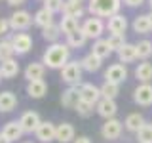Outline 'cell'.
I'll use <instances>...</instances> for the list:
<instances>
[{
    "label": "cell",
    "instance_id": "33",
    "mask_svg": "<svg viewBox=\"0 0 152 143\" xmlns=\"http://www.w3.org/2000/svg\"><path fill=\"white\" fill-rule=\"evenodd\" d=\"M13 55H15V52H13L12 40H10V38H2V40H0V63L12 59Z\"/></svg>",
    "mask_w": 152,
    "mask_h": 143
},
{
    "label": "cell",
    "instance_id": "31",
    "mask_svg": "<svg viewBox=\"0 0 152 143\" xmlns=\"http://www.w3.org/2000/svg\"><path fill=\"white\" fill-rule=\"evenodd\" d=\"M61 35H63V32H61V29H59V23H53V25L42 29V38H44L46 42H50V44H57Z\"/></svg>",
    "mask_w": 152,
    "mask_h": 143
},
{
    "label": "cell",
    "instance_id": "13",
    "mask_svg": "<svg viewBox=\"0 0 152 143\" xmlns=\"http://www.w3.org/2000/svg\"><path fill=\"white\" fill-rule=\"evenodd\" d=\"M55 130H57V126L53 122L42 120V124L38 126L34 136H36V139L40 143H50V141H55Z\"/></svg>",
    "mask_w": 152,
    "mask_h": 143
},
{
    "label": "cell",
    "instance_id": "24",
    "mask_svg": "<svg viewBox=\"0 0 152 143\" xmlns=\"http://www.w3.org/2000/svg\"><path fill=\"white\" fill-rule=\"evenodd\" d=\"M80 63H82V69L86 73H97V71L101 69V65H103V59L97 57V55H93L91 52H89V54H86L82 59H80Z\"/></svg>",
    "mask_w": 152,
    "mask_h": 143
},
{
    "label": "cell",
    "instance_id": "39",
    "mask_svg": "<svg viewBox=\"0 0 152 143\" xmlns=\"http://www.w3.org/2000/svg\"><path fill=\"white\" fill-rule=\"evenodd\" d=\"M63 4H65V0H44V8L50 10L53 15H55V13H61Z\"/></svg>",
    "mask_w": 152,
    "mask_h": 143
},
{
    "label": "cell",
    "instance_id": "14",
    "mask_svg": "<svg viewBox=\"0 0 152 143\" xmlns=\"http://www.w3.org/2000/svg\"><path fill=\"white\" fill-rule=\"evenodd\" d=\"M76 139V130L70 122H61L57 124V130H55V141L59 143H70Z\"/></svg>",
    "mask_w": 152,
    "mask_h": 143
},
{
    "label": "cell",
    "instance_id": "11",
    "mask_svg": "<svg viewBox=\"0 0 152 143\" xmlns=\"http://www.w3.org/2000/svg\"><path fill=\"white\" fill-rule=\"evenodd\" d=\"M133 101L139 107H150L152 105V84H139L133 90Z\"/></svg>",
    "mask_w": 152,
    "mask_h": 143
},
{
    "label": "cell",
    "instance_id": "3",
    "mask_svg": "<svg viewBox=\"0 0 152 143\" xmlns=\"http://www.w3.org/2000/svg\"><path fill=\"white\" fill-rule=\"evenodd\" d=\"M82 63L78 59H70L63 69H61V80L69 86H80L82 84Z\"/></svg>",
    "mask_w": 152,
    "mask_h": 143
},
{
    "label": "cell",
    "instance_id": "20",
    "mask_svg": "<svg viewBox=\"0 0 152 143\" xmlns=\"http://www.w3.org/2000/svg\"><path fill=\"white\" fill-rule=\"evenodd\" d=\"M133 31L137 35H148L152 31V19L148 13H141V15H137L133 19Z\"/></svg>",
    "mask_w": 152,
    "mask_h": 143
},
{
    "label": "cell",
    "instance_id": "46",
    "mask_svg": "<svg viewBox=\"0 0 152 143\" xmlns=\"http://www.w3.org/2000/svg\"><path fill=\"white\" fill-rule=\"evenodd\" d=\"M148 6H150V10H152V0H148Z\"/></svg>",
    "mask_w": 152,
    "mask_h": 143
},
{
    "label": "cell",
    "instance_id": "10",
    "mask_svg": "<svg viewBox=\"0 0 152 143\" xmlns=\"http://www.w3.org/2000/svg\"><path fill=\"white\" fill-rule=\"evenodd\" d=\"M19 124H21V128H23L25 133H36L42 120H40V114L36 111H25L21 114V118H19Z\"/></svg>",
    "mask_w": 152,
    "mask_h": 143
},
{
    "label": "cell",
    "instance_id": "37",
    "mask_svg": "<svg viewBox=\"0 0 152 143\" xmlns=\"http://www.w3.org/2000/svg\"><path fill=\"white\" fill-rule=\"evenodd\" d=\"M137 139H139V143H152V124L146 122L145 126L137 132Z\"/></svg>",
    "mask_w": 152,
    "mask_h": 143
},
{
    "label": "cell",
    "instance_id": "41",
    "mask_svg": "<svg viewBox=\"0 0 152 143\" xmlns=\"http://www.w3.org/2000/svg\"><path fill=\"white\" fill-rule=\"evenodd\" d=\"M127 8H139L141 4H145V0H122Z\"/></svg>",
    "mask_w": 152,
    "mask_h": 143
},
{
    "label": "cell",
    "instance_id": "42",
    "mask_svg": "<svg viewBox=\"0 0 152 143\" xmlns=\"http://www.w3.org/2000/svg\"><path fill=\"white\" fill-rule=\"evenodd\" d=\"M72 143H91V141H89V137H86V136H78Z\"/></svg>",
    "mask_w": 152,
    "mask_h": 143
},
{
    "label": "cell",
    "instance_id": "49",
    "mask_svg": "<svg viewBox=\"0 0 152 143\" xmlns=\"http://www.w3.org/2000/svg\"><path fill=\"white\" fill-rule=\"evenodd\" d=\"M0 80H2V73H0Z\"/></svg>",
    "mask_w": 152,
    "mask_h": 143
},
{
    "label": "cell",
    "instance_id": "16",
    "mask_svg": "<svg viewBox=\"0 0 152 143\" xmlns=\"http://www.w3.org/2000/svg\"><path fill=\"white\" fill-rule=\"evenodd\" d=\"M2 133L4 137L10 141V143H13V141H17V139H21V136L25 132H23V128H21V124H19V120H10L4 124V128H2Z\"/></svg>",
    "mask_w": 152,
    "mask_h": 143
},
{
    "label": "cell",
    "instance_id": "23",
    "mask_svg": "<svg viewBox=\"0 0 152 143\" xmlns=\"http://www.w3.org/2000/svg\"><path fill=\"white\" fill-rule=\"evenodd\" d=\"M91 54H93V55H97V57H101L103 61L107 59V57H110V55H112V48H110V44H108L107 38H99V40H95V42H93V46H91Z\"/></svg>",
    "mask_w": 152,
    "mask_h": 143
},
{
    "label": "cell",
    "instance_id": "45",
    "mask_svg": "<svg viewBox=\"0 0 152 143\" xmlns=\"http://www.w3.org/2000/svg\"><path fill=\"white\" fill-rule=\"evenodd\" d=\"M70 2H78V4H82V2H86V0H70Z\"/></svg>",
    "mask_w": 152,
    "mask_h": 143
},
{
    "label": "cell",
    "instance_id": "4",
    "mask_svg": "<svg viewBox=\"0 0 152 143\" xmlns=\"http://www.w3.org/2000/svg\"><path fill=\"white\" fill-rule=\"evenodd\" d=\"M104 29H107V23L103 21L101 17H88L86 21L82 23V31H84V35L88 36V40L91 38V40H99V38H103V32H104Z\"/></svg>",
    "mask_w": 152,
    "mask_h": 143
},
{
    "label": "cell",
    "instance_id": "2",
    "mask_svg": "<svg viewBox=\"0 0 152 143\" xmlns=\"http://www.w3.org/2000/svg\"><path fill=\"white\" fill-rule=\"evenodd\" d=\"M122 0H89L88 2V12L93 17H112L120 13Z\"/></svg>",
    "mask_w": 152,
    "mask_h": 143
},
{
    "label": "cell",
    "instance_id": "17",
    "mask_svg": "<svg viewBox=\"0 0 152 143\" xmlns=\"http://www.w3.org/2000/svg\"><path fill=\"white\" fill-rule=\"evenodd\" d=\"M44 73H46V67L42 61H31L25 71H23V74H25L27 82H32V80H42L44 78Z\"/></svg>",
    "mask_w": 152,
    "mask_h": 143
},
{
    "label": "cell",
    "instance_id": "7",
    "mask_svg": "<svg viewBox=\"0 0 152 143\" xmlns=\"http://www.w3.org/2000/svg\"><path fill=\"white\" fill-rule=\"evenodd\" d=\"M10 40H12L13 52L17 55H27L32 50V36L28 32H13V35H10Z\"/></svg>",
    "mask_w": 152,
    "mask_h": 143
},
{
    "label": "cell",
    "instance_id": "35",
    "mask_svg": "<svg viewBox=\"0 0 152 143\" xmlns=\"http://www.w3.org/2000/svg\"><path fill=\"white\" fill-rule=\"evenodd\" d=\"M99 88H101V95L104 99H116L118 94H120V86L112 84V82H104L103 86H99Z\"/></svg>",
    "mask_w": 152,
    "mask_h": 143
},
{
    "label": "cell",
    "instance_id": "43",
    "mask_svg": "<svg viewBox=\"0 0 152 143\" xmlns=\"http://www.w3.org/2000/svg\"><path fill=\"white\" fill-rule=\"evenodd\" d=\"M10 6H21V4H25V0H8Z\"/></svg>",
    "mask_w": 152,
    "mask_h": 143
},
{
    "label": "cell",
    "instance_id": "12",
    "mask_svg": "<svg viewBox=\"0 0 152 143\" xmlns=\"http://www.w3.org/2000/svg\"><path fill=\"white\" fill-rule=\"evenodd\" d=\"M95 111L101 118L104 120H110V118H116V113H118V105L114 99H104L101 97V101L95 105Z\"/></svg>",
    "mask_w": 152,
    "mask_h": 143
},
{
    "label": "cell",
    "instance_id": "25",
    "mask_svg": "<svg viewBox=\"0 0 152 143\" xmlns=\"http://www.w3.org/2000/svg\"><path fill=\"white\" fill-rule=\"evenodd\" d=\"M17 107V95L13 92H0V113H10Z\"/></svg>",
    "mask_w": 152,
    "mask_h": 143
},
{
    "label": "cell",
    "instance_id": "40",
    "mask_svg": "<svg viewBox=\"0 0 152 143\" xmlns=\"http://www.w3.org/2000/svg\"><path fill=\"white\" fill-rule=\"evenodd\" d=\"M10 31H12V27H10V19L0 17V38L10 35Z\"/></svg>",
    "mask_w": 152,
    "mask_h": 143
},
{
    "label": "cell",
    "instance_id": "18",
    "mask_svg": "<svg viewBox=\"0 0 152 143\" xmlns=\"http://www.w3.org/2000/svg\"><path fill=\"white\" fill-rule=\"evenodd\" d=\"M78 103H80L78 86H69V88L61 94V105H63L65 109H76Z\"/></svg>",
    "mask_w": 152,
    "mask_h": 143
},
{
    "label": "cell",
    "instance_id": "30",
    "mask_svg": "<svg viewBox=\"0 0 152 143\" xmlns=\"http://www.w3.org/2000/svg\"><path fill=\"white\" fill-rule=\"evenodd\" d=\"M0 73H2V78H15L19 74V63L17 59H8V61H2L0 63Z\"/></svg>",
    "mask_w": 152,
    "mask_h": 143
},
{
    "label": "cell",
    "instance_id": "44",
    "mask_svg": "<svg viewBox=\"0 0 152 143\" xmlns=\"http://www.w3.org/2000/svg\"><path fill=\"white\" fill-rule=\"evenodd\" d=\"M0 143H10V141L6 139V137H4V136H2V133H0Z\"/></svg>",
    "mask_w": 152,
    "mask_h": 143
},
{
    "label": "cell",
    "instance_id": "27",
    "mask_svg": "<svg viewBox=\"0 0 152 143\" xmlns=\"http://www.w3.org/2000/svg\"><path fill=\"white\" fill-rule=\"evenodd\" d=\"M32 19H34V25L36 27H40V29H46V27H50V25H53V13L50 12V10H46V8H40L38 12L32 15Z\"/></svg>",
    "mask_w": 152,
    "mask_h": 143
},
{
    "label": "cell",
    "instance_id": "6",
    "mask_svg": "<svg viewBox=\"0 0 152 143\" xmlns=\"http://www.w3.org/2000/svg\"><path fill=\"white\" fill-rule=\"evenodd\" d=\"M78 94H80V101H86L89 105H97L99 101H101V88L99 86H95L91 82H82L78 86Z\"/></svg>",
    "mask_w": 152,
    "mask_h": 143
},
{
    "label": "cell",
    "instance_id": "19",
    "mask_svg": "<svg viewBox=\"0 0 152 143\" xmlns=\"http://www.w3.org/2000/svg\"><path fill=\"white\" fill-rule=\"evenodd\" d=\"M48 92V84L46 80H32V82H27V95L32 99H42Z\"/></svg>",
    "mask_w": 152,
    "mask_h": 143
},
{
    "label": "cell",
    "instance_id": "21",
    "mask_svg": "<svg viewBox=\"0 0 152 143\" xmlns=\"http://www.w3.org/2000/svg\"><path fill=\"white\" fill-rule=\"evenodd\" d=\"M86 42H88V36L84 35L82 27L76 29V31L70 32V35H66V46H69L70 50H80V48L86 46Z\"/></svg>",
    "mask_w": 152,
    "mask_h": 143
},
{
    "label": "cell",
    "instance_id": "26",
    "mask_svg": "<svg viewBox=\"0 0 152 143\" xmlns=\"http://www.w3.org/2000/svg\"><path fill=\"white\" fill-rule=\"evenodd\" d=\"M145 116H142L141 113H129L126 116V120H124V126H126V130H129V132H139L142 126H145Z\"/></svg>",
    "mask_w": 152,
    "mask_h": 143
},
{
    "label": "cell",
    "instance_id": "1",
    "mask_svg": "<svg viewBox=\"0 0 152 143\" xmlns=\"http://www.w3.org/2000/svg\"><path fill=\"white\" fill-rule=\"evenodd\" d=\"M70 61V48L66 42H57V44H50L46 48L44 55H42V63L48 69H63V67Z\"/></svg>",
    "mask_w": 152,
    "mask_h": 143
},
{
    "label": "cell",
    "instance_id": "29",
    "mask_svg": "<svg viewBox=\"0 0 152 143\" xmlns=\"http://www.w3.org/2000/svg\"><path fill=\"white\" fill-rule=\"evenodd\" d=\"M61 15L74 17V19H78V21H80V17L84 15V8H82V4H78V2H70V0H65L63 10H61Z\"/></svg>",
    "mask_w": 152,
    "mask_h": 143
},
{
    "label": "cell",
    "instance_id": "48",
    "mask_svg": "<svg viewBox=\"0 0 152 143\" xmlns=\"http://www.w3.org/2000/svg\"><path fill=\"white\" fill-rule=\"evenodd\" d=\"M148 15H150V19H152V12H150V13H148Z\"/></svg>",
    "mask_w": 152,
    "mask_h": 143
},
{
    "label": "cell",
    "instance_id": "32",
    "mask_svg": "<svg viewBox=\"0 0 152 143\" xmlns=\"http://www.w3.org/2000/svg\"><path fill=\"white\" fill-rule=\"evenodd\" d=\"M82 25H80V21L78 19H74V17H66L63 15L61 17V21H59V29H61V32L66 36V35H70V32H74L76 29H80Z\"/></svg>",
    "mask_w": 152,
    "mask_h": 143
},
{
    "label": "cell",
    "instance_id": "34",
    "mask_svg": "<svg viewBox=\"0 0 152 143\" xmlns=\"http://www.w3.org/2000/svg\"><path fill=\"white\" fill-rule=\"evenodd\" d=\"M137 55H139V59H148V57L152 55V42L148 40V38H142V40L137 42Z\"/></svg>",
    "mask_w": 152,
    "mask_h": 143
},
{
    "label": "cell",
    "instance_id": "5",
    "mask_svg": "<svg viewBox=\"0 0 152 143\" xmlns=\"http://www.w3.org/2000/svg\"><path fill=\"white\" fill-rule=\"evenodd\" d=\"M8 19H10V27H12V31H15V32H25L27 29L34 23L31 12H27V10H15Z\"/></svg>",
    "mask_w": 152,
    "mask_h": 143
},
{
    "label": "cell",
    "instance_id": "47",
    "mask_svg": "<svg viewBox=\"0 0 152 143\" xmlns=\"http://www.w3.org/2000/svg\"><path fill=\"white\" fill-rule=\"evenodd\" d=\"M23 143H32V141H23Z\"/></svg>",
    "mask_w": 152,
    "mask_h": 143
},
{
    "label": "cell",
    "instance_id": "36",
    "mask_svg": "<svg viewBox=\"0 0 152 143\" xmlns=\"http://www.w3.org/2000/svg\"><path fill=\"white\" fill-rule=\"evenodd\" d=\"M107 40H108V44H110L112 52H116V54L127 44V42H126V35H108Z\"/></svg>",
    "mask_w": 152,
    "mask_h": 143
},
{
    "label": "cell",
    "instance_id": "15",
    "mask_svg": "<svg viewBox=\"0 0 152 143\" xmlns=\"http://www.w3.org/2000/svg\"><path fill=\"white\" fill-rule=\"evenodd\" d=\"M107 29L110 35H126V29H127V17L122 15V13H116V15L108 17L107 21Z\"/></svg>",
    "mask_w": 152,
    "mask_h": 143
},
{
    "label": "cell",
    "instance_id": "9",
    "mask_svg": "<svg viewBox=\"0 0 152 143\" xmlns=\"http://www.w3.org/2000/svg\"><path fill=\"white\" fill-rule=\"evenodd\" d=\"M126 78H127V69L122 63H112L104 71V82H112L120 86L122 82H126Z\"/></svg>",
    "mask_w": 152,
    "mask_h": 143
},
{
    "label": "cell",
    "instance_id": "8",
    "mask_svg": "<svg viewBox=\"0 0 152 143\" xmlns=\"http://www.w3.org/2000/svg\"><path fill=\"white\" fill-rule=\"evenodd\" d=\"M122 130H124V122L118 120V118H110V120H104V124L101 126V136L107 141H114L122 136Z\"/></svg>",
    "mask_w": 152,
    "mask_h": 143
},
{
    "label": "cell",
    "instance_id": "38",
    "mask_svg": "<svg viewBox=\"0 0 152 143\" xmlns=\"http://www.w3.org/2000/svg\"><path fill=\"white\" fill-rule=\"evenodd\" d=\"M74 111L78 113V116L88 118V116H91V114H93L95 107H93V105H89V103H86V101H80L78 105H76V109H74Z\"/></svg>",
    "mask_w": 152,
    "mask_h": 143
},
{
    "label": "cell",
    "instance_id": "22",
    "mask_svg": "<svg viewBox=\"0 0 152 143\" xmlns=\"http://www.w3.org/2000/svg\"><path fill=\"white\" fill-rule=\"evenodd\" d=\"M135 78L139 84H150L152 82V63L150 61H142L135 69Z\"/></svg>",
    "mask_w": 152,
    "mask_h": 143
},
{
    "label": "cell",
    "instance_id": "28",
    "mask_svg": "<svg viewBox=\"0 0 152 143\" xmlns=\"http://www.w3.org/2000/svg\"><path fill=\"white\" fill-rule=\"evenodd\" d=\"M118 59H120V63H122V65L137 61V59H139V55H137V46H135V44H129V42H127V44L124 46L120 52H118Z\"/></svg>",
    "mask_w": 152,
    "mask_h": 143
}]
</instances>
